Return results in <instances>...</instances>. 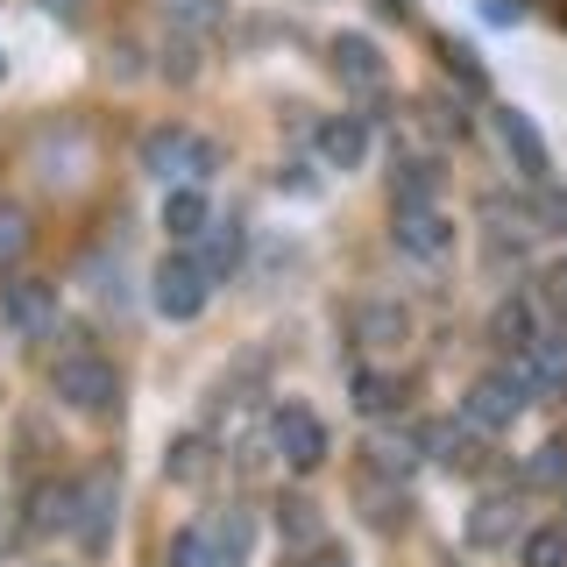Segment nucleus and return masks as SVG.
Segmentation results:
<instances>
[{"label": "nucleus", "instance_id": "f257e3e1", "mask_svg": "<svg viewBox=\"0 0 567 567\" xmlns=\"http://www.w3.org/2000/svg\"><path fill=\"white\" fill-rule=\"evenodd\" d=\"M50 390L85 419H114L121 412V369L106 362L100 348H64L58 362H50Z\"/></svg>", "mask_w": 567, "mask_h": 567}, {"label": "nucleus", "instance_id": "f03ea898", "mask_svg": "<svg viewBox=\"0 0 567 567\" xmlns=\"http://www.w3.org/2000/svg\"><path fill=\"white\" fill-rule=\"evenodd\" d=\"M248 560V511H220L171 539V567H241Z\"/></svg>", "mask_w": 567, "mask_h": 567}, {"label": "nucleus", "instance_id": "7ed1b4c3", "mask_svg": "<svg viewBox=\"0 0 567 567\" xmlns=\"http://www.w3.org/2000/svg\"><path fill=\"white\" fill-rule=\"evenodd\" d=\"M142 171L156 177V185H199V177L213 171V142L192 135V128H150L142 135Z\"/></svg>", "mask_w": 567, "mask_h": 567}, {"label": "nucleus", "instance_id": "20e7f679", "mask_svg": "<svg viewBox=\"0 0 567 567\" xmlns=\"http://www.w3.org/2000/svg\"><path fill=\"white\" fill-rule=\"evenodd\" d=\"M206 298H213V277H206V262L199 256H164L150 270V306L164 312V319H199L206 312Z\"/></svg>", "mask_w": 567, "mask_h": 567}, {"label": "nucleus", "instance_id": "39448f33", "mask_svg": "<svg viewBox=\"0 0 567 567\" xmlns=\"http://www.w3.org/2000/svg\"><path fill=\"white\" fill-rule=\"evenodd\" d=\"M525 404H532V390H525L518 369L504 362V369H483V377L468 383V398H461V419H468L475 433H504V425L518 419Z\"/></svg>", "mask_w": 567, "mask_h": 567}, {"label": "nucleus", "instance_id": "423d86ee", "mask_svg": "<svg viewBox=\"0 0 567 567\" xmlns=\"http://www.w3.org/2000/svg\"><path fill=\"white\" fill-rule=\"evenodd\" d=\"M270 447L291 475H312L319 461H327V419L312 412V404H277L270 412Z\"/></svg>", "mask_w": 567, "mask_h": 567}, {"label": "nucleus", "instance_id": "0eeeda50", "mask_svg": "<svg viewBox=\"0 0 567 567\" xmlns=\"http://www.w3.org/2000/svg\"><path fill=\"white\" fill-rule=\"evenodd\" d=\"M489 128L511 150V164L525 171V185H554V150H546L539 128H532V114H518V106H489Z\"/></svg>", "mask_w": 567, "mask_h": 567}, {"label": "nucleus", "instance_id": "6e6552de", "mask_svg": "<svg viewBox=\"0 0 567 567\" xmlns=\"http://www.w3.org/2000/svg\"><path fill=\"white\" fill-rule=\"evenodd\" d=\"M525 496L518 489H489V496H475V511H468V546L475 554H496V546H511V539H525Z\"/></svg>", "mask_w": 567, "mask_h": 567}, {"label": "nucleus", "instance_id": "1a4fd4ad", "mask_svg": "<svg viewBox=\"0 0 567 567\" xmlns=\"http://www.w3.org/2000/svg\"><path fill=\"white\" fill-rule=\"evenodd\" d=\"M22 525L35 532V539H64V532H79V483L43 475V483L22 496Z\"/></svg>", "mask_w": 567, "mask_h": 567}, {"label": "nucleus", "instance_id": "9d476101", "mask_svg": "<svg viewBox=\"0 0 567 567\" xmlns=\"http://www.w3.org/2000/svg\"><path fill=\"white\" fill-rule=\"evenodd\" d=\"M0 319H8L22 341H35V333L58 327V291H50L43 277H14L8 291H0Z\"/></svg>", "mask_w": 567, "mask_h": 567}, {"label": "nucleus", "instance_id": "9b49d317", "mask_svg": "<svg viewBox=\"0 0 567 567\" xmlns=\"http://www.w3.org/2000/svg\"><path fill=\"white\" fill-rule=\"evenodd\" d=\"M398 248L419 262H440L454 248V220L440 206H398Z\"/></svg>", "mask_w": 567, "mask_h": 567}, {"label": "nucleus", "instance_id": "f8f14e48", "mask_svg": "<svg viewBox=\"0 0 567 567\" xmlns=\"http://www.w3.org/2000/svg\"><path fill=\"white\" fill-rule=\"evenodd\" d=\"M511 369L525 377V390L532 398H554V390H567V333L554 327V333H539L525 354H511Z\"/></svg>", "mask_w": 567, "mask_h": 567}, {"label": "nucleus", "instance_id": "ddd939ff", "mask_svg": "<svg viewBox=\"0 0 567 567\" xmlns=\"http://www.w3.org/2000/svg\"><path fill=\"white\" fill-rule=\"evenodd\" d=\"M333 71H341V85H354V93H383V85H390V64H383V50L377 43H369V35H333Z\"/></svg>", "mask_w": 567, "mask_h": 567}, {"label": "nucleus", "instance_id": "4468645a", "mask_svg": "<svg viewBox=\"0 0 567 567\" xmlns=\"http://www.w3.org/2000/svg\"><path fill=\"white\" fill-rule=\"evenodd\" d=\"M114 504H121V483H114V468H100L93 483H79V532L71 539H85L100 554L106 539H114Z\"/></svg>", "mask_w": 567, "mask_h": 567}, {"label": "nucleus", "instance_id": "2eb2a0df", "mask_svg": "<svg viewBox=\"0 0 567 567\" xmlns=\"http://www.w3.org/2000/svg\"><path fill=\"white\" fill-rule=\"evenodd\" d=\"M354 341L377 348V354L404 348V341H412V312L390 306V298H369V306H354Z\"/></svg>", "mask_w": 567, "mask_h": 567}, {"label": "nucleus", "instance_id": "dca6fc26", "mask_svg": "<svg viewBox=\"0 0 567 567\" xmlns=\"http://www.w3.org/2000/svg\"><path fill=\"white\" fill-rule=\"evenodd\" d=\"M546 333V319H539V306H532V298H504V306L489 312V341H496V354H525L532 341H539Z\"/></svg>", "mask_w": 567, "mask_h": 567}, {"label": "nucleus", "instance_id": "f3484780", "mask_svg": "<svg viewBox=\"0 0 567 567\" xmlns=\"http://www.w3.org/2000/svg\"><path fill=\"white\" fill-rule=\"evenodd\" d=\"M319 156H327V171H354V164L369 156V121H362V114L319 121Z\"/></svg>", "mask_w": 567, "mask_h": 567}, {"label": "nucleus", "instance_id": "a211bd4d", "mask_svg": "<svg viewBox=\"0 0 567 567\" xmlns=\"http://www.w3.org/2000/svg\"><path fill=\"white\" fill-rule=\"evenodd\" d=\"M390 199L398 206H433L440 199V156H398V164H390Z\"/></svg>", "mask_w": 567, "mask_h": 567}, {"label": "nucleus", "instance_id": "6ab92c4d", "mask_svg": "<svg viewBox=\"0 0 567 567\" xmlns=\"http://www.w3.org/2000/svg\"><path fill=\"white\" fill-rule=\"evenodd\" d=\"M348 398H354V412H362V419H390L404 404V377H390V369H354Z\"/></svg>", "mask_w": 567, "mask_h": 567}, {"label": "nucleus", "instance_id": "aec40b11", "mask_svg": "<svg viewBox=\"0 0 567 567\" xmlns=\"http://www.w3.org/2000/svg\"><path fill=\"white\" fill-rule=\"evenodd\" d=\"M419 447L433 454V461H447V468H461V461L483 454V447L468 440V419H433V425H419Z\"/></svg>", "mask_w": 567, "mask_h": 567}, {"label": "nucleus", "instance_id": "412c9836", "mask_svg": "<svg viewBox=\"0 0 567 567\" xmlns=\"http://www.w3.org/2000/svg\"><path fill=\"white\" fill-rule=\"evenodd\" d=\"M164 227H171L177 241H199L206 227H213V206H206V192H199V185H177L171 199H164Z\"/></svg>", "mask_w": 567, "mask_h": 567}, {"label": "nucleus", "instance_id": "4be33fe9", "mask_svg": "<svg viewBox=\"0 0 567 567\" xmlns=\"http://www.w3.org/2000/svg\"><path fill=\"white\" fill-rule=\"evenodd\" d=\"M29 241H35L29 206H22V199H0V270H14V262L29 256Z\"/></svg>", "mask_w": 567, "mask_h": 567}, {"label": "nucleus", "instance_id": "5701e85b", "mask_svg": "<svg viewBox=\"0 0 567 567\" xmlns=\"http://www.w3.org/2000/svg\"><path fill=\"white\" fill-rule=\"evenodd\" d=\"M518 567H567V525H532L518 539Z\"/></svg>", "mask_w": 567, "mask_h": 567}, {"label": "nucleus", "instance_id": "b1692460", "mask_svg": "<svg viewBox=\"0 0 567 567\" xmlns=\"http://www.w3.org/2000/svg\"><path fill=\"white\" fill-rule=\"evenodd\" d=\"M525 489H567V440H539V447H532Z\"/></svg>", "mask_w": 567, "mask_h": 567}, {"label": "nucleus", "instance_id": "393cba45", "mask_svg": "<svg viewBox=\"0 0 567 567\" xmlns=\"http://www.w3.org/2000/svg\"><path fill=\"white\" fill-rule=\"evenodd\" d=\"M235 256H241V227H235V220H213V227H206V248H199L206 277L220 284L227 270H235Z\"/></svg>", "mask_w": 567, "mask_h": 567}, {"label": "nucleus", "instance_id": "a878e982", "mask_svg": "<svg viewBox=\"0 0 567 567\" xmlns=\"http://www.w3.org/2000/svg\"><path fill=\"white\" fill-rule=\"evenodd\" d=\"M532 306H539L546 327H567V262H546L539 284H532Z\"/></svg>", "mask_w": 567, "mask_h": 567}, {"label": "nucleus", "instance_id": "bb28decb", "mask_svg": "<svg viewBox=\"0 0 567 567\" xmlns=\"http://www.w3.org/2000/svg\"><path fill=\"white\" fill-rule=\"evenodd\" d=\"M440 64H447V71H454V79H461V85H468V93H489V79H483V64H475V58H468V50H461V43H454V35H440Z\"/></svg>", "mask_w": 567, "mask_h": 567}, {"label": "nucleus", "instance_id": "cd10ccee", "mask_svg": "<svg viewBox=\"0 0 567 567\" xmlns=\"http://www.w3.org/2000/svg\"><path fill=\"white\" fill-rule=\"evenodd\" d=\"M277 525H284V539H319V511L306 504V496H284V504H277Z\"/></svg>", "mask_w": 567, "mask_h": 567}, {"label": "nucleus", "instance_id": "c85d7f7f", "mask_svg": "<svg viewBox=\"0 0 567 567\" xmlns=\"http://www.w3.org/2000/svg\"><path fill=\"white\" fill-rule=\"evenodd\" d=\"M532 220H546V227H554V235H567V192L539 185V206H532Z\"/></svg>", "mask_w": 567, "mask_h": 567}, {"label": "nucleus", "instance_id": "c756f323", "mask_svg": "<svg viewBox=\"0 0 567 567\" xmlns=\"http://www.w3.org/2000/svg\"><path fill=\"white\" fill-rule=\"evenodd\" d=\"M199 454H206L199 440H177V461H171V475H177V483H199V468H206Z\"/></svg>", "mask_w": 567, "mask_h": 567}, {"label": "nucleus", "instance_id": "7c9ffc66", "mask_svg": "<svg viewBox=\"0 0 567 567\" xmlns=\"http://www.w3.org/2000/svg\"><path fill=\"white\" fill-rule=\"evenodd\" d=\"M177 14L185 22H220V0H177Z\"/></svg>", "mask_w": 567, "mask_h": 567}, {"label": "nucleus", "instance_id": "2f4dec72", "mask_svg": "<svg viewBox=\"0 0 567 567\" xmlns=\"http://www.w3.org/2000/svg\"><path fill=\"white\" fill-rule=\"evenodd\" d=\"M43 8H50V14H58V22H71V14H79V8H85V0H43Z\"/></svg>", "mask_w": 567, "mask_h": 567}, {"label": "nucleus", "instance_id": "473e14b6", "mask_svg": "<svg viewBox=\"0 0 567 567\" xmlns=\"http://www.w3.org/2000/svg\"><path fill=\"white\" fill-rule=\"evenodd\" d=\"M312 567H348V554H333V546H319V554H312Z\"/></svg>", "mask_w": 567, "mask_h": 567}, {"label": "nucleus", "instance_id": "72a5a7b5", "mask_svg": "<svg viewBox=\"0 0 567 567\" xmlns=\"http://www.w3.org/2000/svg\"><path fill=\"white\" fill-rule=\"evenodd\" d=\"M377 8L390 14V22H404V0H377Z\"/></svg>", "mask_w": 567, "mask_h": 567}, {"label": "nucleus", "instance_id": "f704fd0d", "mask_svg": "<svg viewBox=\"0 0 567 567\" xmlns=\"http://www.w3.org/2000/svg\"><path fill=\"white\" fill-rule=\"evenodd\" d=\"M0 71H8V64H0Z\"/></svg>", "mask_w": 567, "mask_h": 567}]
</instances>
